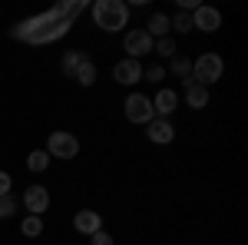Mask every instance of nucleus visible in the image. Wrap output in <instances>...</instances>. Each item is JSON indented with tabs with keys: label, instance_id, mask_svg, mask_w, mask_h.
I'll return each mask as SVG.
<instances>
[{
	"label": "nucleus",
	"instance_id": "obj_1",
	"mask_svg": "<svg viewBox=\"0 0 248 245\" xmlns=\"http://www.w3.org/2000/svg\"><path fill=\"white\" fill-rule=\"evenodd\" d=\"M86 10V0H63L57 7H50L46 14H37V17L30 20H20L17 27L10 30V37L14 40H23V43H53V40L66 37L70 30H73V20L79 17Z\"/></svg>",
	"mask_w": 248,
	"mask_h": 245
},
{
	"label": "nucleus",
	"instance_id": "obj_2",
	"mask_svg": "<svg viewBox=\"0 0 248 245\" xmlns=\"http://www.w3.org/2000/svg\"><path fill=\"white\" fill-rule=\"evenodd\" d=\"M93 23L106 33H116L129 23V7L123 0H96L93 3Z\"/></svg>",
	"mask_w": 248,
	"mask_h": 245
},
{
	"label": "nucleus",
	"instance_id": "obj_3",
	"mask_svg": "<svg viewBox=\"0 0 248 245\" xmlns=\"http://www.w3.org/2000/svg\"><path fill=\"white\" fill-rule=\"evenodd\" d=\"M222 73H225V60L218 53H202L192 63V83H199V86H209L215 80H222Z\"/></svg>",
	"mask_w": 248,
	"mask_h": 245
},
{
	"label": "nucleus",
	"instance_id": "obj_4",
	"mask_svg": "<svg viewBox=\"0 0 248 245\" xmlns=\"http://www.w3.org/2000/svg\"><path fill=\"white\" fill-rule=\"evenodd\" d=\"M123 106H126V119H129V123H139V126H149V123L155 119L153 99H149L146 93H133L129 99H126V103H123Z\"/></svg>",
	"mask_w": 248,
	"mask_h": 245
},
{
	"label": "nucleus",
	"instance_id": "obj_5",
	"mask_svg": "<svg viewBox=\"0 0 248 245\" xmlns=\"http://www.w3.org/2000/svg\"><path fill=\"white\" fill-rule=\"evenodd\" d=\"M46 152L50 156H57V159H77L79 152V139L73 136V132H50V139H46Z\"/></svg>",
	"mask_w": 248,
	"mask_h": 245
},
{
	"label": "nucleus",
	"instance_id": "obj_6",
	"mask_svg": "<svg viewBox=\"0 0 248 245\" xmlns=\"http://www.w3.org/2000/svg\"><path fill=\"white\" fill-rule=\"evenodd\" d=\"M142 73H146V70H142V63H139V60H119V63H116L113 66V80L116 83H123V86H133V83H139V80H142Z\"/></svg>",
	"mask_w": 248,
	"mask_h": 245
},
{
	"label": "nucleus",
	"instance_id": "obj_7",
	"mask_svg": "<svg viewBox=\"0 0 248 245\" xmlns=\"http://www.w3.org/2000/svg\"><path fill=\"white\" fill-rule=\"evenodd\" d=\"M153 43L155 40L146 30H129L126 33V53H129V60H142L146 53H153Z\"/></svg>",
	"mask_w": 248,
	"mask_h": 245
},
{
	"label": "nucleus",
	"instance_id": "obj_8",
	"mask_svg": "<svg viewBox=\"0 0 248 245\" xmlns=\"http://www.w3.org/2000/svg\"><path fill=\"white\" fill-rule=\"evenodd\" d=\"M23 206H27L30 215H40V219H43V212L50 209V192H46L43 186H27V192H23Z\"/></svg>",
	"mask_w": 248,
	"mask_h": 245
},
{
	"label": "nucleus",
	"instance_id": "obj_9",
	"mask_svg": "<svg viewBox=\"0 0 248 245\" xmlns=\"http://www.w3.org/2000/svg\"><path fill=\"white\" fill-rule=\"evenodd\" d=\"M192 27H199L202 33H215V30L222 27V14H218L215 7H195V14H192Z\"/></svg>",
	"mask_w": 248,
	"mask_h": 245
},
{
	"label": "nucleus",
	"instance_id": "obj_10",
	"mask_svg": "<svg viewBox=\"0 0 248 245\" xmlns=\"http://www.w3.org/2000/svg\"><path fill=\"white\" fill-rule=\"evenodd\" d=\"M73 229H77L79 235H96L103 229V215L93 212V209H79L77 219H73Z\"/></svg>",
	"mask_w": 248,
	"mask_h": 245
},
{
	"label": "nucleus",
	"instance_id": "obj_11",
	"mask_svg": "<svg viewBox=\"0 0 248 245\" xmlns=\"http://www.w3.org/2000/svg\"><path fill=\"white\" fill-rule=\"evenodd\" d=\"M172 139H175V126H172L169 119H159V116H155L153 123H149V143L166 146V143H172Z\"/></svg>",
	"mask_w": 248,
	"mask_h": 245
},
{
	"label": "nucleus",
	"instance_id": "obj_12",
	"mask_svg": "<svg viewBox=\"0 0 248 245\" xmlns=\"http://www.w3.org/2000/svg\"><path fill=\"white\" fill-rule=\"evenodd\" d=\"M175 106H179V96H175V90H159L153 99V110L159 119H169L172 113H175Z\"/></svg>",
	"mask_w": 248,
	"mask_h": 245
},
{
	"label": "nucleus",
	"instance_id": "obj_13",
	"mask_svg": "<svg viewBox=\"0 0 248 245\" xmlns=\"http://www.w3.org/2000/svg\"><path fill=\"white\" fill-rule=\"evenodd\" d=\"M186 103L192 110H205L209 106V86H199V83L186 80Z\"/></svg>",
	"mask_w": 248,
	"mask_h": 245
},
{
	"label": "nucleus",
	"instance_id": "obj_14",
	"mask_svg": "<svg viewBox=\"0 0 248 245\" xmlns=\"http://www.w3.org/2000/svg\"><path fill=\"white\" fill-rule=\"evenodd\" d=\"M146 33H149L153 40L169 37V17H166V14H153V17H149V23H146Z\"/></svg>",
	"mask_w": 248,
	"mask_h": 245
},
{
	"label": "nucleus",
	"instance_id": "obj_15",
	"mask_svg": "<svg viewBox=\"0 0 248 245\" xmlns=\"http://www.w3.org/2000/svg\"><path fill=\"white\" fill-rule=\"evenodd\" d=\"M73 80H77L79 86H93V83H96V63H93V60H83L79 70L73 73Z\"/></svg>",
	"mask_w": 248,
	"mask_h": 245
},
{
	"label": "nucleus",
	"instance_id": "obj_16",
	"mask_svg": "<svg viewBox=\"0 0 248 245\" xmlns=\"http://www.w3.org/2000/svg\"><path fill=\"white\" fill-rule=\"evenodd\" d=\"M46 166H50V152L46 149H33L30 156H27V169L30 172H43Z\"/></svg>",
	"mask_w": 248,
	"mask_h": 245
},
{
	"label": "nucleus",
	"instance_id": "obj_17",
	"mask_svg": "<svg viewBox=\"0 0 248 245\" xmlns=\"http://www.w3.org/2000/svg\"><path fill=\"white\" fill-rule=\"evenodd\" d=\"M83 60H90L83 50H70V53H63V63H60V66H63V73L73 76V73L79 70V63H83Z\"/></svg>",
	"mask_w": 248,
	"mask_h": 245
},
{
	"label": "nucleus",
	"instance_id": "obj_18",
	"mask_svg": "<svg viewBox=\"0 0 248 245\" xmlns=\"http://www.w3.org/2000/svg\"><path fill=\"white\" fill-rule=\"evenodd\" d=\"M20 232H23L27 239H37L40 232H43V219H40V215H27V219L20 222Z\"/></svg>",
	"mask_w": 248,
	"mask_h": 245
},
{
	"label": "nucleus",
	"instance_id": "obj_19",
	"mask_svg": "<svg viewBox=\"0 0 248 245\" xmlns=\"http://www.w3.org/2000/svg\"><path fill=\"white\" fill-rule=\"evenodd\" d=\"M172 73L179 76L182 83L192 80V60H186V57H179V53H175V57H172Z\"/></svg>",
	"mask_w": 248,
	"mask_h": 245
},
{
	"label": "nucleus",
	"instance_id": "obj_20",
	"mask_svg": "<svg viewBox=\"0 0 248 245\" xmlns=\"http://www.w3.org/2000/svg\"><path fill=\"white\" fill-rule=\"evenodd\" d=\"M153 53H159V57H175V53H179V50H175V40H172V37L155 40V43H153Z\"/></svg>",
	"mask_w": 248,
	"mask_h": 245
},
{
	"label": "nucleus",
	"instance_id": "obj_21",
	"mask_svg": "<svg viewBox=\"0 0 248 245\" xmlns=\"http://www.w3.org/2000/svg\"><path fill=\"white\" fill-rule=\"evenodd\" d=\"M169 30H175V33H189L192 30V14H175V20H169Z\"/></svg>",
	"mask_w": 248,
	"mask_h": 245
},
{
	"label": "nucleus",
	"instance_id": "obj_22",
	"mask_svg": "<svg viewBox=\"0 0 248 245\" xmlns=\"http://www.w3.org/2000/svg\"><path fill=\"white\" fill-rule=\"evenodd\" d=\"M17 212V199L7 192V196H0V219H7V215H14Z\"/></svg>",
	"mask_w": 248,
	"mask_h": 245
},
{
	"label": "nucleus",
	"instance_id": "obj_23",
	"mask_svg": "<svg viewBox=\"0 0 248 245\" xmlns=\"http://www.w3.org/2000/svg\"><path fill=\"white\" fill-rule=\"evenodd\" d=\"M142 76H149V83H159V80L166 76V70H162L159 63H153V66H149V73H142Z\"/></svg>",
	"mask_w": 248,
	"mask_h": 245
},
{
	"label": "nucleus",
	"instance_id": "obj_24",
	"mask_svg": "<svg viewBox=\"0 0 248 245\" xmlns=\"http://www.w3.org/2000/svg\"><path fill=\"white\" fill-rule=\"evenodd\" d=\"M90 239H93V245H113V235H109V232H103V229H99L96 235H90Z\"/></svg>",
	"mask_w": 248,
	"mask_h": 245
},
{
	"label": "nucleus",
	"instance_id": "obj_25",
	"mask_svg": "<svg viewBox=\"0 0 248 245\" xmlns=\"http://www.w3.org/2000/svg\"><path fill=\"white\" fill-rule=\"evenodd\" d=\"M10 186H14V182H10V176L0 169V196H7V192H10Z\"/></svg>",
	"mask_w": 248,
	"mask_h": 245
}]
</instances>
